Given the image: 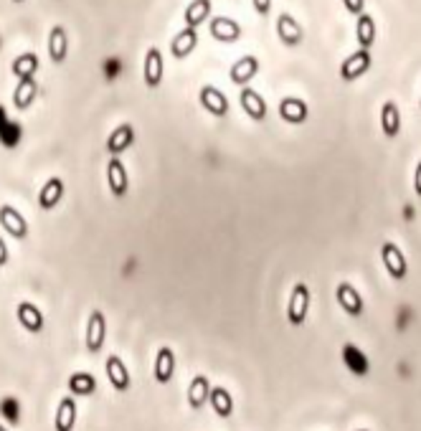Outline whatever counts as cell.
<instances>
[{
    "label": "cell",
    "instance_id": "obj_1",
    "mask_svg": "<svg viewBox=\"0 0 421 431\" xmlns=\"http://www.w3.org/2000/svg\"><path fill=\"white\" fill-rule=\"evenodd\" d=\"M307 312H310V287L305 282L295 285L292 294H289V302H287V320L292 327H302L305 320H307Z\"/></svg>",
    "mask_w": 421,
    "mask_h": 431
},
{
    "label": "cell",
    "instance_id": "obj_2",
    "mask_svg": "<svg viewBox=\"0 0 421 431\" xmlns=\"http://www.w3.org/2000/svg\"><path fill=\"white\" fill-rule=\"evenodd\" d=\"M381 261H384L386 272L391 274V279H396V282L406 279V274H409L406 256H403V251L393 244V241H386L384 246H381Z\"/></svg>",
    "mask_w": 421,
    "mask_h": 431
},
{
    "label": "cell",
    "instance_id": "obj_3",
    "mask_svg": "<svg viewBox=\"0 0 421 431\" xmlns=\"http://www.w3.org/2000/svg\"><path fill=\"white\" fill-rule=\"evenodd\" d=\"M335 299H338L340 310L346 312V315L350 317H360L363 315V297H360V292L355 289L353 285H348V282H343V285H338V289H335Z\"/></svg>",
    "mask_w": 421,
    "mask_h": 431
},
{
    "label": "cell",
    "instance_id": "obj_4",
    "mask_svg": "<svg viewBox=\"0 0 421 431\" xmlns=\"http://www.w3.org/2000/svg\"><path fill=\"white\" fill-rule=\"evenodd\" d=\"M104 337H107V320H104V312L94 310L89 315V323H87L89 353H99V350L104 348Z\"/></svg>",
    "mask_w": 421,
    "mask_h": 431
},
{
    "label": "cell",
    "instance_id": "obj_5",
    "mask_svg": "<svg viewBox=\"0 0 421 431\" xmlns=\"http://www.w3.org/2000/svg\"><path fill=\"white\" fill-rule=\"evenodd\" d=\"M368 66H371V54L365 49H358L355 54H350V56L343 61V66H340V76L346 79V82H355L358 76H363L365 71H368Z\"/></svg>",
    "mask_w": 421,
    "mask_h": 431
},
{
    "label": "cell",
    "instance_id": "obj_6",
    "mask_svg": "<svg viewBox=\"0 0 421 431\" xmlns=\"http://www.w3.org/2000/svg\"><path fill=\"white\" fill-rule=\"evenodd\" d=\"M0 226L18 241L28 236V223H25V218L13 206H0Z\"/></svg>",
    "mask_w": 421,
    "mask_h": 431
},
{
    "label": "cell",
    "instance_id": "obj_7",
    "mask_svg": "<svg viewBox=\"0 0 421 431\" xmlns=\"http://www.w3.org/2000/svg\"><path fill=\"white\" fill-rule=\"evenodd\" d=\"M152 375H155V380L160 383V386H165V383H170V380H173V375H176V353H173V348H160V350H157Z\"/></svg>",
    "mask_w": 421,
    "mask_h": 431
},
{
    "label": "cell",
    "instance_id": "obj_8",
    "mask_svg": "<svg viewBox=\"0 0 421 431\" xmlns=\"http://www.w3.org/2000/svg\"><path fill=\"white\" fill-rule=\"evenodd\" d=\"M163 54H160V49L157 46H150L147 49V54H145V84L150 89L160 87V82H163Z\"/></svg>",
    "mask_w": 421,
    "mask_h": 431
},
{
    "label": "cell",
    "instance_id": "obj_9",
    "mask_svg": "<svg viewBox=\"0 0 421 431\" xmlns=\"http://www.w3.org/2000/svg\"><path fill=\"white\" fill-rule=\"evenodd\" d=\"M201 104L206 112H211L214 117H226L228 114V99L224 92H219L216 87H211V84H206V87H201Z\"/></svg>",
    "mask_w": 421,
    "mask_h": 431
},
{
    "label": "cell",
    "instance_id": "obj_10",
    "mask_svg": "<svg viewBox=\"0 0 421 431\" xmlns=\"http://www.w3.org/2000/svg\"><path fill=\"white\" fill-rule=\"evenodd\" d=\"M107 183H109V190H112V196H117V198L127 196L130 180H127V170L120 158H112L107 163Z\"/></svg>",
    "mask_w": 421,
    "mask_h": 431
},
{
    "label": "cell",
    "instance_id": "obj_11",
    "mask_svg": "<svg viewBox=\"0 0 421 431\" xmlns=\"http://www.w3.org/2000/svg\"><path fill=\"white\" fill-rule=\"evenodd\" d=\"M211 36L216 41H224V44H233L241 38V25L236 20L226 18V15H219V18L211 20Z\"/></svg>",
    "mask_w": 421,
    "mask_h": 431
},
{
    "label": "cell",
    "instance_id": "obj_12",
    "mask_svg": "<svg viewBox=\"0 0 421 431\" xmlns=\"http://www.w3.org/2000/svg\"><path fill=\"white\" fill-rule=\"evenodd\" d=\"M307 104L302 99H297V96H284L282 101H279V117H282L284 122H289V125H302V122L307 120Z\"/></svg>",
    "mask_w": 421,
    "mask_h": 431
},
{
    "label": "cell",
    "instance_id": "obj_13",
    "mask_svg": "<svg viewBox=\"0 0 421 431\" xmlns=\"http://www.w3.org/2000/svg\"><path fill=\"white\" fill-rule=\"evenodd\" d=\"M239 101H241V109H244L254 122H262L267 117V101L262 99V94L254 92V89H249V87L241 89Z\"/></svg>",
    "mask_w": 421,
    "mask_h": 431
},
{
    "label": "cell",
    "instance_id": "obj_14",
    "mask_svg": "<svg viewBox=\"0 0 421 431\" xmlns=\"http://www.w3.org/2000/svg\"><path fill=\"white\" fill-rule=\"evenodd\" d=\"M133 142H135V127L125 122V125H120L112 135H109L107 150L112 152V158H117L120 152L127 150V147H133Z\"/></svg>",
    "mask_w": 421,
    "mask_h": 431
},
{
    "label": "cell",
    "instance_id": "obj_15",
    "mask_svg": "<svg viewBox=\"0 0 421 431\" xmlns=\"http://www.w3.org/2000/svg\"><path fill=\"white\" fill-rule=\"evenodd\" d=\"M107 378L117 391H130V373H127L125 363L120 355H109L107 358Z\"/></svg>",
    "mask_w": 421,
    "mask_h": 431
},
{
    "label": "cell",
    "instance_id": "obj_16",
    "mask_svg": "<svg viewBox=\"0 0 421 431\" xmlns=\"http://www.w3.org/2000/svg\"><path fill=\"white\" fill-rule=\"evenodd\" d=\"M343 363H346V368L353 375H368V370H371L368 358H365V355L360 353V348H355L353 342L343 345Z\"/></svg>",
    "mask_w": 421,
    "mask_h": 431
},
{
    "label": "cell",
    "instance_id": "obj_17",
    "mask_svg": "<svg viewBox=\"0 0 421 431\" xmlns=\"http://www.w3.org/2000/svg\"><path fill=\"white\" fill-rule=\"evenodd\" d=\"M16 315H18V323L23 325L28 332H41V330H44V315H41V310H38L36 304L20 302Z\"/></svg>",
    "mask_w": 421,
    "mask_h": 431
},
{
    "label": "cell",
    "instance_id": "obj_18",
    "mask_svg": "<svg viewBox=\"0 0 421 431\" xmlns=\"http://www.w3.org/2000/svg\"><path fill=\"white\" fill-rule=\"evenodd\" d=\"M208 396H211V383H208V378H206V375H195V378L190 380V386H188L190 408L201 411L203 406L208 404Z\"/></svg>",
    "mask_w": 421,
    "mask_h": 431
},
{
    "label": "cell",
    "instance_id": "obj_19",
    "mask_svg": "<svg viewBox=\"0 0 421 431\" xmlns=\"http://www.w3.org/2000/svg\"><path fill=\"white\" fill-rule=\"evenodd\" d=\"M66 51H69V38H66V31L63 25H54L49 33V56L54 63H61L66 58Z\"/></svg>",
    "mask_w": 421,
    "mask_h": 431
},
{
    "label": "cell",
    "instance_id": "obj_20",
    "mask_svg": "<svg viewBox=\"0 0 421 431\" xmlns=\"http://www.w3.org/2000/svg\"><path fill=\"white\" fill-rule=\"evenodd\" d=\"M198 44V31L195 28H183L181 33H176V38L170 41V51H173V56L176 58H185L190 51L195 49Z\"/></svg>",
    "mask_w": 421,
    "mask_h": 431
},
{
    "label": "cell",
    "instance_id": "obj_21",
    "mask_svg": "<svg viewBox=\"0 0 421 431\" xmlns=\"http://www.w3.org/2000/svg\"><path fill=\"white\" fill-rule=\"evenodd\" d=\"M381 130L386 137H396L401 132V112H398L396 101H386L381 109Z\"/></svg>",
    "mask_w": 421,
    "mask_h": 431
},
{
    "label": "cell",
    "instance_id": "obj_22",
    "mask_svg": "<svg viewBox=\"0 0 421 431\" xmlns=\"http://www.w3.org/2000/svg\"><path fill=\"white\" fill-rule=\"evenodd\" d=\"M259 74L257 56H244L231 66V82L233 84H249Z\"/></svg>",
    "mask_w": 421,
    "mask_h": 431
},
{
    "label": "cell",
    "instance_id": "obj_23",
    "mask_svg": "<svg viewBox=\"0 0 421 431\" xmlns=\"http://www.w3.org/2000/svg\"><path fill=\"white\" fill-rule=\"evenodd\" d=\"M74 424H76V401L71 396H66V399H61V404L56 408L54 426H56V431H71Z\"/></svg>",
    "mask_w": 421,
    "mask_h": 431
},
{
    "label": "cell",
    "instance_id": "obj_24",
    "mask_svg": "<svg viewBox=\"0 0 421 431\" xmlns=\"http://www.w3.org/2000/svg\"><path fill=\"white\" fill-rule=\"evenodd\" d=\"M277 33L287 46H297L302 41V25L289 13H282L277 20Z\"/></svg>",
    "mask_w": 421,
    "mask_h": 431
},
{
    "label": "cell",
    "instance_id": "obj_25",
    "mask_svg": "<svg viewBox=\"0 0 421 431\" xmlns=\"http://www.w3.org/2000/svg\"><path fill=\"white\" fill-rule=\"evenodd\" d=\"M208 404H211V408H214L216 416L221 418H228L233 413V399H231V393L226 391V388H211V396H208Z\"/></svg>",
    "mask_w": 421,
    "mask_h": 431
},
{
    "label": "cell",
    "instance_id": "obj_26",
    "mask_svg": "<svg viewBox=\"0 0 421 431\" xmlns=\"http://www.w3.org/2000/svg\"><path fill=\"white\" fill-rule=\"evenodd\" d=\"M36 94H38L36 79H20L16 92H13V104H16V109H28L33 104V99H36Z\"/></svg>",
    "mask_w": 421,
    "mask_h": 431
},
{
    "label": "cell",
    "instance_id": "obj_27",
    "mask_svg": "<svg viewBox=\"0 0 421 431\" xmlns=\"http://www.w3.org/2000/svg\"><path fill=\"white\" fill-rule=\"evenodd\" d=\"M61 196H63V183L59 177H51V180H46L41 193H38V206L44 211H51L59 201H61Z\"/></svg>",
    "mask_w": 421,
    "mask_h": 431
},
{
    "label": "cell",
    "instance_id": "obj_28",
    "mask_svg": "<svg viewBox=\"0 0 421 431\" xmlns=\"http://www.w3.org/2000/svg\"><path fill=\"white\" fill-rule=\"evenodd\" d=\"M208 13H211V0H193L188 8H185V28H198L203 20L208 18Z\"/></svg>",
    "mask_w": 421,
    "mask_h": 431
},
{
    "label": "cell",
    "instance_id": "obj_29",
    "mask_svg": "<svg viewBox=\"0 0 421 431\" xmlns=\"http://www.w3.org/2000/svg\"><path fill=\"white\" fill-rule=\"evenodd\" d=\"M355 38H358L360 49H365V51H368V46L376 41V23H373V18L368 13H360L358 25H355Z\"/></svg>",
    "mask_w": 421,
    "mask_h": 431
},
{
    "label": "cell",
    "instance_id": "obj_30",
    "mask_svg": "<svg viewBox=\"0 0 421 431\" xmlns=\"http://www.w3.org/2000/svg\"><path fill=\"white\" fill-rule=\"evenodd\" d=\"M38 71V56L36 54H20L13 61V74L18 79H33V74Z\"/></svg>",
    "mask_w": 421,
    "mask_h": 431
},
{
    "label": "cell",
    "instance_id": "obj_31",
    "mask_svg": "<svg viewBox=\"0 0 421 431\" xmlns=\"http://www.w3.org/2000/svg\"><path fill=\"white\" fill-rule=\"evenodd\" d=\"M69 391L76 396H92L97 391V380L92 373H74L69 378Z\"/></svg>",
    "mask_w": 421,
    "mask_h": 431
},
{
    "label": "cell",
    "instance_id": "obj_32",
    "mask_svg": "<svg viewBox=\"0 0 421 431\" xmlns=\"http://www.w3.org/2000/svg\"><path fill=\"white\" fill-rule=\"evenodd\" d=\"M343 6H346L348 13H363V0H343Z\"/></svg>",
    "mask_w": 421,
    "mask_h": 431
},
{
    "label": "cell",
    "instance_id": "obj_33",
    "mask_svg": "<svg viewBox=\"0 0 421 431\" xmlns=\"http://www.w3.org/2000/svg\"><path fill=\"white\" fill-rule=\"evenodd\" d=\"M254 8H257L259 15H267L271 8V0H254Z\"/></svg>",
    "mask_w": 421,
    "mask_h": 431
},
{
    "label": "cell",
    "instance_id": "obj_34",
    "mask_svg": "<svg viewBox=\"0 0 421 431\" xmlns=\"http://www.w3.org/2000/svg\"><path fill=\"white\" fill-rule=\"evenodd\" d=\"M414 193L421 198V163L416 165V170H414Z\"/></svg>",
    "mask_w": 421,
    "mask_h": 431
},
{
    "label": "cell",
    "instance_id": "obj_35",
    "mask_svg": "<svg viewBox=\"0 0 421 431\" xmlns=\"http://www.w3.org/2000/svg\"><path fill=\"white\" fill-rule=\"evenodd\" d=\"M8 259H11V254H8L6 241H3V236H0V266L8 264Z\"/></svg>",
    "mask_w": 421,
    "mask_h": 431
},
{
    "label": "cell",
    "instance_id": "obj_36",
    "mask_svg": "<svg viewBox=\"0 0 421 431\" xmlns=\"http://www.w3.org/2000/svg\"><path fill=\"white\" fill-rule=\"evenodd\" d=\"M0 431H8V429H6V426H0Z\"/></svg>",
    "mask_w": 421,
    "mask_h": 431
},
{
    "label": "cell",
    "instance_id": "obj_37",
    "mask_svg": "<svg viewBox=\"0 0 421 431\" xmlns=\"http://www.w3.org/2000/svg\"><path fill=\"white\" fill-rule=\"evenodd\" d=\"M358 431H365V429H358Z\"/></svg>",
    "mask_w": 421,
    "mask_h": 431
},
{
    "label": "cell",
    "instance_id": "obj_38",
    "mask_svg": "<svg viewBox=\"0 0 421 431\" xmlns=\"http://www.w3.org/2000/svg\"><path fill=\"white\" fill-rule=\"evenodd\" d=\"M16 3H20V0H16Z\"/></svg>",
    "mask_w": 421,
    "mask_h": 431
}]
</instances>
